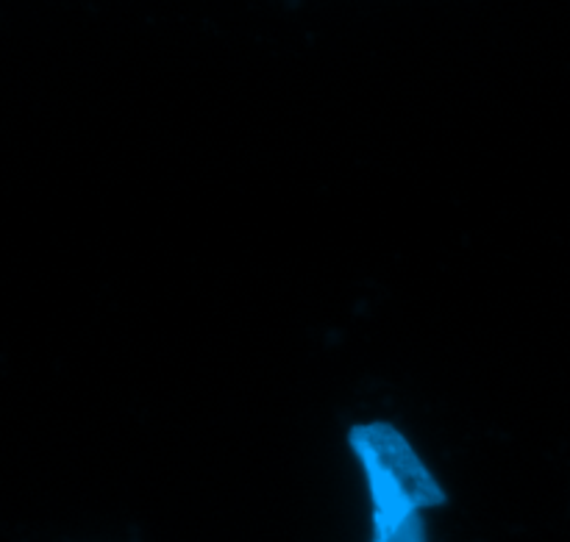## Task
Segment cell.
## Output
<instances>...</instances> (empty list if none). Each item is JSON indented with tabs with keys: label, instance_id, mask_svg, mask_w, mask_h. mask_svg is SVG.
<instances>
[{
	"label": "cell",
	"instance_id": "1",
	"mask_svg": "<svg viewBox=\"0 0 570 542\" xmlns=\"http://www.w3.org/2000/svg\"><path fill=\"white\" fill-rule=\"evenodd\" d=\"M348 445L371 490V542H426L423 510L445 506L449 493L406 434L387 421L360 423L348 432Z\"/></svg>",
	"mask_w": 570,
	"mask_h": 542
}]
</instances>
